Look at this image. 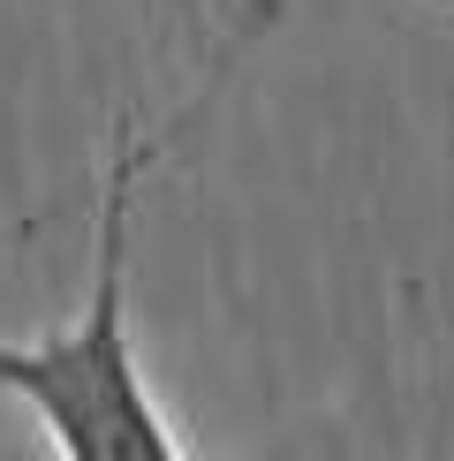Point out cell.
I'll return each mask as SVG.
<instances>
[{"label":"cell","instance_id":"cell-1","mask_svg":"<svg viewBox=\"0 0 454 461\" xmlns=\"http://www.w3.org/2000/svg\"><path fill=\"white\" fill-rule=\"evenodd\" d=\"M273 15V0H250L235 46L204 68V84L189 91V106L167 129H137V113H122L99 167V204H91V273L84 303L68 325H46L31 340H0V393L46 431V447L61 461H189L175 424H167L159 393H151L144 363H137V325H129V242H137V197L144 175L167 159L189 122L213 106V91L227 84L235 53L250 46Z\"/></svg>","mask_w":454,"mask_h":461}]
</instances>
